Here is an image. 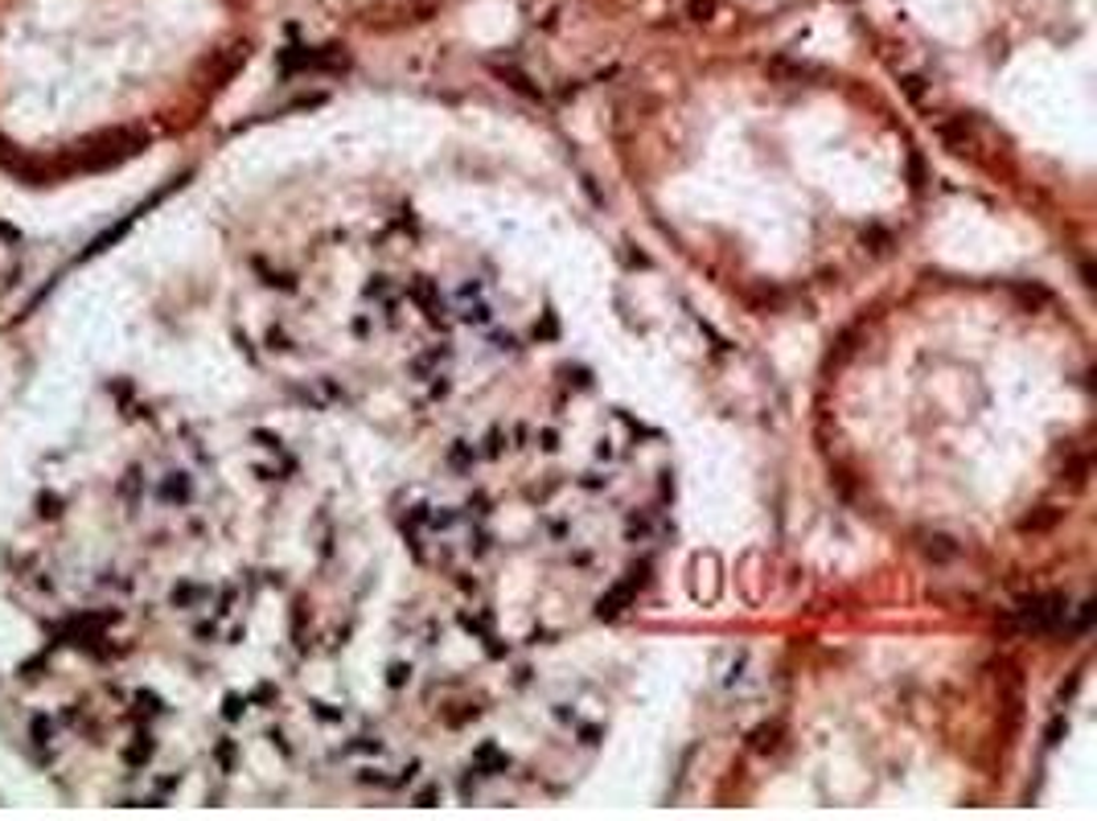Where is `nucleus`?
<instances>
[{"instance_id":"9","label":"nucleus","mask_w":1097,"mask_h":821,"mask_svg":"<svg viewBox=\"0 0 1097 821\" xmlns=\"http://www.w3.org/2000/svg\"><path fill=\"white\" fill-rule=\"evenodd\" d=\"M580 485H584V489H609V477H600V473H588Z\"/></svg>"},{"instance_id":"6","label":"nucleus","mask_w":1097,"mask_h":821,"mask_svg":"<svg viewBox=\"0 0 1097 821\" xmlns=\"http://www.w3.org/2000/svg\"><path fill=\"white\" fill-rule=\"evenodd\" d=\"M534 444L543 452H559V432H555V428H543V432H534Z\"/></svg>"},{"instance_id":"1","label":"nucleus","mask_w":1097,"mask_h":821,"mask_svg":"<svg viewBox=\"0 0 1097 821\" xmlns=\"http://www.w3.org/2000/svg\"><path fill=\"white\" fill-rule=\"evenodd\" d=\"M1068 620V600L1065 596H1035V600H1023L1016 608V624L1023 633H1052Z\"/></svg>"},{"instance_id":"8","label":"nucleus","mask_w":1097,"mask_h":821,"mask_svg":"<svg viewBox=\"0 0 1097 821\" xmlns=\"http://www.w3.org/2000/svg\"><path fill=\"white\" fill-rule=\"evenodd\" d=\"M436 797H440V789H436V785H428V789H420V792H415V806H432V801H436Z\"/></svg>"},{"instance_id":"2","label":"nucleus","mask_w":1097,"mask_h":821,"mask_svg":"<svg viewBox=\"0 0 1097 821\" xmlns=\"http://www.w3.org/2000/svg\"><path fill=\"white\" fill-rule=\"evenodd\" d=\"M408 296L415 300V304H420L423 317H428L432 325H444V321H448V317H444V300H440V292L432 288V284H428V279H415V284L408 288Z\"/></svg>"},{"instance_id":"4","label":"nucleus","mask_w":1097,"mask_h":821,"mask_svg":"<svg viewBox=\"0 0 1097 821\" xmlns=\"http://www.w3.org/2000/svg\"><path fill=\"white\" fill-rule=\"evenodd\" d=\"M448 461H453V465H461V468L473 465V461H477V444H469V440H456L453 452H448Z\"/></svg>"},{"instance_id":"3","label":"nucleus","mask_w":1097,"mask_h":821,"mask_svg":"<svg viewBox=\"0 0 1097 821\" xmlns=\"http://www.w3.org/2000/svg\"><path fill=\"white\" fill-rule=\"evenodd\" d=\"M461 321H465V325H489L494 312H489L486 300H469V296L461 292Z\"/></svg>"},{"instance_id":"7","label":"nucleus","mask_w":1097,"mask_h":821,"mask_svg":"<svg viewBox=\"0 0 1097 821\" xmlns=\"http://www.w3.org/2000/svg\"><path fill=\"white\" fill-rule=\"evenodd\" d=\"M387 683H391L395 690H399L403 683H411V666H391V678H387Z\"/></svg>"},{"instance_id":"5","label":"nucleus","mask_w":1097,"mask_h":821,"mask_svg":"<svg viewBox=\"0 0 1097 821\" xmlns=\"http://www.w3.org/2000/svg\"><path fill=\"white\" fill-rule=\"evenodd\" d=\"M650 530H654V522H650V518H645V513H638V518H629L625 534H629V539H633V543H638V539H645V534H650Z\"/></svg>"}]
</instances>
